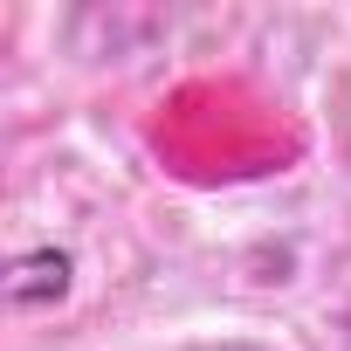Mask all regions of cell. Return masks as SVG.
<instances>
[{
    "label": "cell",
    "mask_w": 351,
    "mask_h": 351,
    "mask_svg": "<svg viewBox=\"0 0 351 351\" xmlns=\"http://www.w3.org/2000/svg\"><path fill=\"white\" fill-rule=\"evenodd\" d=\"M69 276H76L69 248H28L8 262V303L14 310H56L69 296Z\"/></svg>",
    "instance_id": "cell-1"
}]
</instances>
